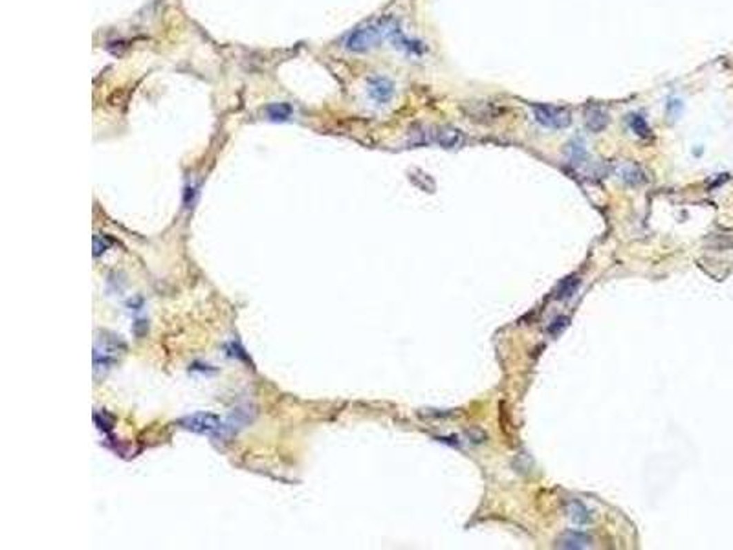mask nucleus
<instances>
[{
  "label": "nucleus",
  "mask_w": 733,
  "mask_h": 550,
  "mask_svg": "<svg viewBox=\"0 0 733 550\" xmlns=\"http://www.w3.org/2000/svg\"><path fill=\"white\" fill-rule=\"evenodd\" d=\"M180 426H182L183 429H188V431L199 433V435H208V437H225V435L231 431V424L225 422L224 418H220L219 415L205 411L183 417L182 420H180Z\"/></svg>",
  "instance_id": "f03ea898"
},
{
  "label": "nucleus",
  "mask_w": 733,
  "mask_h": 550,
  "mask_svg": "<svg viewBox=\"0 0 733 550\" xmlns=\"http://www.w3.org/2000/svg\"><path fill=\"white\" fill-rule=\"evenodd\" d=\"M418 134L423 136L418 144H439L445 149H459L466 144V134L455 127H431Z\"/></svg>",
  "instance_id": "20e7f679"
},
{
  "label": "nucleus",
  "mask_w": 733,
  "mask_h": 550,
  "mask_svg": "<svg viewBox=\"0 0 733 550\" xmlns=\"http://www.w3.org/2000/svg\"><path fill=\"white\" fill-rule=\"evenodd\" d=\"M391 21L372 22V24H365V26L356 28V30H352V32L347 35V39H345V48H347L348 52H356V54L369 52V50L376 48V46L383 41V37H389V35H391Z\"/></svg>",
  "instance_id": "f257e3e1"
},
{
  "label": "nucleus",
  "mask_w": 733,
  "mask_h": 550,
  "mask_svg": "<svg viewBox=\"0 0 733 550\" xmlns=\"http://www.w3.org/2000/svg\"><path fill=\"white\" fill-rule=\"evenodd\" d=\"M576 286H578V279L568 277L567 281H565V283L561 284V288H559V294H557V297H559V299H561V297H570L574 290H576Z\"/></svg>",
  "instance_id": "4468645a"
},
{
  "label": "nucleus",
  "mask_w": 733,
  "mask_h": 550,
  "mask_svg": "<svg viewBox=\"0 0 733 550\" xmlns=\"http://www.w3.org/2000/svg\"><path fill=\"white\" fill-rule=\"evenodd\" d=\"M394 96V85L387 77H372L369 81V97L376 105H387Z\"/></svg>",
  "instance_id": "423d86ee"
},
{
  "label": "nucleus",
  "mask_w": 733,
  "mask_h": 550,
  "mask_svg": "<svg viewBox=\"0 0 733 550\" xmlns=\"http://www.w3.org/2000/svg\"><path fill=\"white\" fill-rule=\"evenodd\" d=\"M534 116L535 121L541 123L543 127L554 128V130L567 128L572 121V116L567 108L554 107V105H534Z\"/></svg>",
  "instance_id": "39448f33"
},
{
  "label": "nucleus",
  "mask_w": 733,
  "mask_h": 550,
  "mask_svg": "<svg viewBox=\"0 0 733 550\" xmlns=\"http://www.w3.org/2000/svg\"><path fill=\"white\" fill-rule=\"evenodd\" d=\"M294 114L295 110L290 103H272L266 107V116L272 121H288Z\"/></svg>",
  "instance_id": "0eeeda50"
},
{
  "label": "nucleus",
  "mask_w": 733,
  "mask_h": 550,
  "mask_svg": "<svg viewBox=\"0 0 733 550\" xmlns=\"http://www.w3.org/2000/svg\"><path fill=\"white\" fill-rule=\"evenodd\" d=\"M589 543L590 540L583 534H567L561 541V545L567 549H583V547H589Z\"/></svg>",
  "instance_id": "9d476101"
},
{
  "label": "nucleus",
  "mask_w": 733,
  "mask_h": 550,
  "mask_svg": "<svg viewBox=\"0 0 733 550\" xmlns=\"http://www.w3.org/2000/svg\"><path fill=\"white\" fill-rule=\"evenodd\" d=\"M112 246V239L107 235H94V255L99 257L101 253L108 250Z\"/></svg>",
  "instance_id": "f8f14e48"
},
{
  "label": "nucleus",
  "mask_w": 733,
  "mask_h": 550,
  "mask_svg": "<svg viewBox=\"0 0 733 550\" xmlns=\"http://www.w3.org/2000/svg\"><path fill=\"white\" fill-rule=\"evenodd\" d=\"M570 149H568V153H570V160H579V158H583L585 156V144L581 141V139H574L572 144L568 145Z\"/></svg>",
  "instance_id": "ddd939ff"
},
{
  "label": "nucleus",
  "mask_w": 733,
  "mask_h": 550,
  "mask_svg": "<svg viewBox=\"0 0 733 550\" xmlns=\"http://www.w3.org/2000/svg\"><path fill=\"white\" fill-rule=\"evenodd\" d=\"M629 125H631L632 130H634L640 138H647L649 134H651V127H649L647 121H645L640 114H631V116H629Z\"/></svg>",
  "instance_id": "1a4fd4ad"
},
{
  "label": "nucleus",
  "mask_w": 733,
  "mask_h": 550,
  "mask_svg": "<svg viewBox=\"0 0 733 550\" xmlns=\"http://www.w3.org/2000/svg\"><path fill=\"white\" fill-rule=\"evenodd\" d=\"M585 121H587V127H589L592 132H601V130L609 125V114L601 110V108L594 107L587 112Z\"/></svg>",
  "instance_id": "6e6552de"
},
{
  "label": "nucleus",
  "mask_w": 733,
  "mask_h": 550,
  "mask_svg": "<svg viewBox=\"0 0 733 550\" xmlns=\"http://www.w3.org/2000/svg\"><path fill=\"white\" fill-rule=\"evenodd\" d=\"M123 351L125 345L118 336L103 332L101 336L96 340V347H94V369H96V373L108 371L112 365L118 364L119 356L123 354Z\"/></svg>",
  "instance_id": "7ed1b4c3"
},
{
  "label": "nucleus",
  "mask_w": 733,
  "mask_h": 550,
  "mask_svg": "<svg viewBox=\"0 0 733 550\" xmlns=\"http://www.w3.org/2000/svg\"><path fill=\"white\" fill-rule=\"evenodd\" d=\"M94 420H96V426L101 431H110V429L114 428V417H110L107 411H96V415H94Z\"/></svg>",
  "instance_id": "9b49d317"
}]
</instances>
